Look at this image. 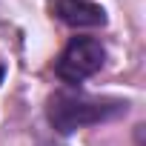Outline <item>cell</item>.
<instances>
[{"mask_svg":"<svg viewBox=\"0 0 146 146\" xmlns=\"http://www.w3.org/2000/svg\"><path fill=\"white\" fill-rule=\"evenodd\" d=\"M123 109H126V103H120L115 98H95V95H86V92H54L49 98L46 115H49V123L57 132L69 135L75 129L109 120V117L120 115Z\"/></svg>","mask_w":146,"mask_h":146,"instance_id":"1","label":"cell"},{"mask_svg":"<svg viewBox=\"0 0 146 146\" xmlns=\"http://www.w3.org/2000/svg\"><path fill=\"white\" fill-rule=\"evenodd\" d=\"M3 78H6V66L0 63V83H3Z\"/></svg>","mask_w":146,"mask_h":146,"instance_id":"4","label":"cell"},{"mask_svg":"<svg viewBox=\"0 0 146 146\" xmlns=\"http://www.w3.org/2000/svg\"><path fill=\"white\" fill-rule=\"evenodd\" d=\"M49 9L60 23L75 29H95L106 23L103 6L92 3V0H49Z\"/></svg>","mask_w":146,"mask_h":146,"instance_id":"3","label":"cell"},{"mask_svg":"<svg viewBox=\"0 0 146 146\" xmlns=\"http://www.w3.org/2000/svg\"><path fill=\"white\" fill-rule=\"evenodd\" d=\"M103 60H106V49L100 46V40H95V37H75L63 49V54L57 57L54 72H57V78L63 83L75 86V83L92 78L103 66Z\"/></svg>","mask_w":146,"mask_h":146,"instance_id":"2","label":"cell"}]
</instances>
